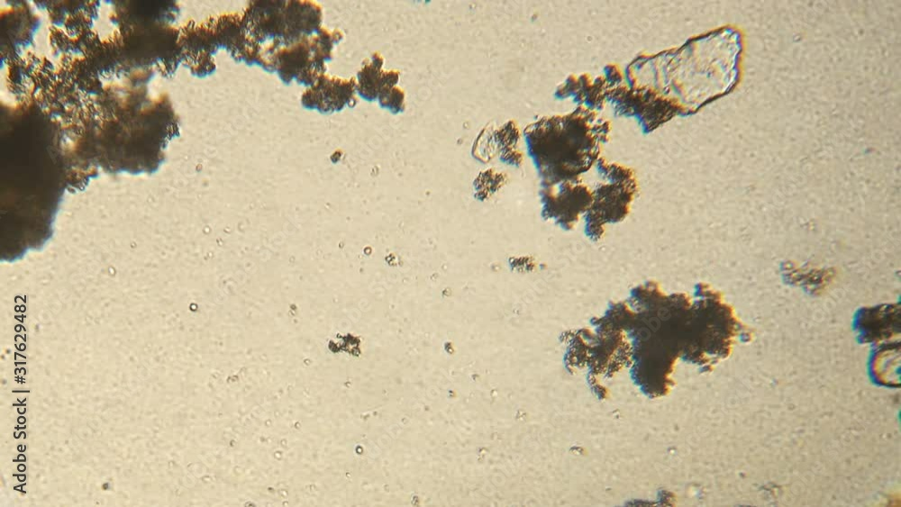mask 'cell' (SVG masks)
<instances>
[{"mask_svg": "<svg viewBox=\"0 0 901 507\" xmlns=\"http://www.w3.org/2000/svg\"><path fill=\"white\" fill-rule=\"evenodd\" d=\"M588 114L545 118L524 132L529 154L547 186L578 178L597 160L603 134Z\"/></svg>", "mask_w": 901, "mask_h": 507, "instance_id": "1", "label": "cell"}, {"mask_svg": "<svg viewBox=\"0 0 901 507\" xmlns=\"http://www.w3.org/2000/svg\"><path fill=\"white\" fill-rule=\"evenodd\" d=\"M247 34L259 45H288L322 27L321 6L312 1H250L242 13Z\"/></svg>", "mask_w": 901, "mask_h": 507, "instance_id": "2", "label": "cell"}, {"mask_svg": "<svg viewBox=\"0 0 901 507\" xmlns=\"http://www.w3.org/2000/svg\"><path fill=\"white\" fill-rule=\"evenodd\" d=\"M341 39L340 31L321 28L286 46L268 43L262 45L258 65L268 72H277L285 84L296 79L311 86L324 74V62L332 59L333 46Z\"/></svg>", "mask_w": 901, "mask_h": 507, "instance_id": "3", "label": "cell"}, {"mask_svg": "<svg viewBox=\"0 0 901 507\" xmlns=\"http://www.w3.org/2000/svg\"><path fill=\"white\" fill-rule=\"evenodd\" d=\"M557 188H545L542 195L544 211L558 225L570 231L585 214L593 202V191L578 178L555 184Z\"/></svg>", "mask_w": 901, "mask_h": 507, "instance_id": "4", "label": "cell"}, {"mask_svg": "<svg viewBox=\"0 0 901 507\" xmlns=\"http://www.w3.org/2000/svg\"><path fill=\"white\" fill-rule=\"evenodd\" d=\"M356 81L322 75L317 81L302 95L301 104L308 110H317L322 113L341 111L345 106L353 107Z\"/></svg>", "mask_w": 901, "mask_h": 507, "instance_id": "5", "label": "cell"}, {"mask_svg": "<svg viewBox=\"0 0 901 507\" xmlns=\"http://www.w3.org/2000/svg\"><path fill=\"white\" fill-rule=\"evenodd\" d=\"M212 22L219 48L225 49L236 61L258 64L262 45L247 34L241 14H223L212 17Z\"/></svg>", "mask_w": 901, "mask_h": 507, "instance_id": "6", "label": "cell"}, {"mask_svg": "<svg viewBox=\"0 0 901 507\" xmlns=\"http://www.w3.org/2000/svg\"><path fill=\"white\" fill-rule=\"evenodd\" d=\"M186 45L187 49L186 59L192 72L198 77H205L215 71L216 65L213 58L219 49L213 27L212 17L197 27L188 30Z\"/></svg>", "mask_w": 901, "mask_h": 507, "instance_id": "7", "label": "cell"}, {"mask_svg": "<svg viewBox=\"0 0 901 507\" xmlns=\"http://www.w3.org/2000/svg\"><path fill=\"white\" fill-rule=\"evenodd\" d=\"M381 65L382 59L378 53H374L357 74L356 91L369 102L374 101L378 95L384 74L380 72Z\"/></svg>", "mask_w": 901, "mask_h": 507, "instance_id": "8", "label": "cell"}]
</instances>
